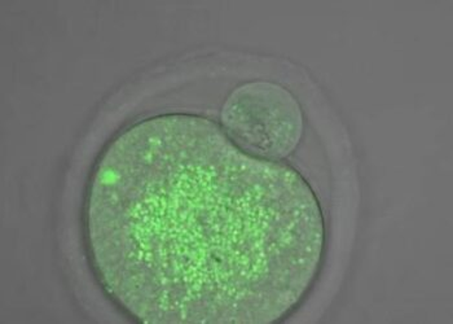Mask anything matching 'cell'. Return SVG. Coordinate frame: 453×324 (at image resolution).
<instances>
[{
    "mask_svg": "<svg viewBox=\"0 0 453 324\" xmlns=\"http://www.w3.org/2000/svg\"><path fill=\"white\" fill-rule=\"evenodd\" d=\"M323 228L318 201L296 172L183 114L122 131L97 161L86 201L95 271L142 320H278L314 281Z\"/></svg>",
    "mask_w": 453,
    "mask_h": 324,
    "instance_id": "1",
    "label": "cell"
},
{
    "mask_svg": "<svg viewBox=\"0 0 453 324\" xmlns=\"http://www.w3.org/2000/svg\"><path fill=\"white\" fill-rule=\"evenodd\" d=\"M220 120L222 130L240 150L273 162L295 152L304 130L303 112L292 92L265 81L234 89Z\"/></svg>",
    "mask_w": 453,
    "mask_h": 324,
    "instance_id": "2",
    "label": "cell"
}]
</instances>
